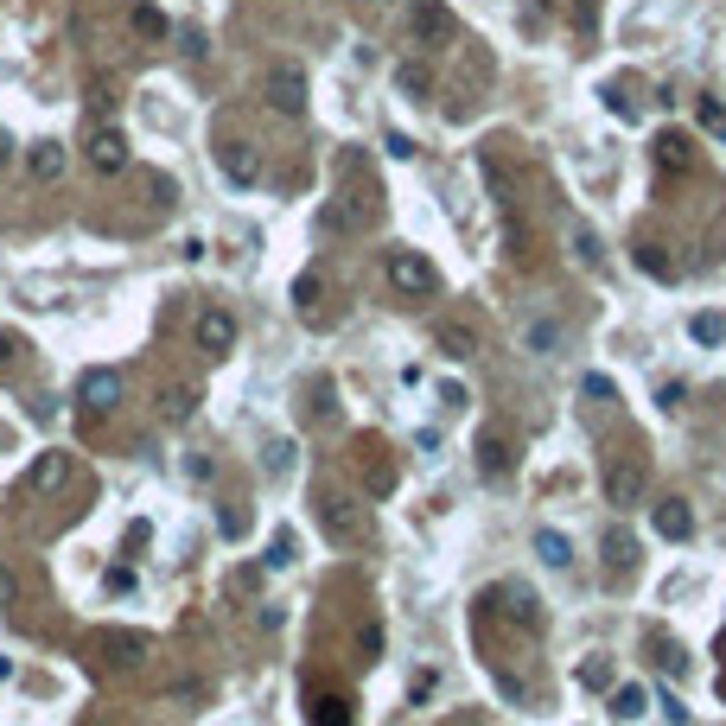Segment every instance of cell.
<instances>
[{
  "instance_id": "15",
  "label": "cell",
  "mask_w": 726,
  "mask_h": 726,
  "mask_svg": "<svg viewBox=\"0 0 726 726\" xmlns=\"http://www.w3.org/2000/svg\"><path fill=\"white\" fill-rule=\"evenodd\" d=\"M64 478H71V453H45V459L26 472V484H20V491H58Z\"/></svg>"
},
{
  "instance_id": "33",
  "label": "cell",
  "mask_w": 726,
  "mask_h": 726,
  "mask_svg": "<svg viewBox=\"0 0 726 726\" xmlns=\"http://www.w3.org/2000/svg\"><path fill=\"white\" fill-rule=\"evenodd\" d=\"M293 300H300V313H313V300H319V274H300V281H293Z\"/></svg>"
},
{
  "instance_id": "2",
  "label": "cell",
  "mask_w": 726,
  "mask_h": 726,
  "mask_svg": "<svg viewBox=\"0 0 726 726\" xmlns=\"http://www.w3.org/2000/svg\"><path fill=\"white\" fill-rule=\"evenodd\" d=\"M192 338H198V351H204V357H230V351H236V313H223V306H204L198 325H192Z\"/></svg>"
},
{
  "instance_id": "19",
  "label": "cell",
  "mask_w": 726,
  "mask_h": 726,
  "mask_svg": "<svg viewBox=\"0 0 726 726\" xmlns=\"http://www.w3.org/2000/svg\"><path fill=\"white\" fill-rule=\"evenodd\" d=\"M688 344L720 351V344H726V313H695V319H688Z\"/></svg>"
},
{
  "instance_id": "26",
  "label": "cell",
  "mask_w": 726,
  "mask_h": 726,
  "mask_svg": "<svg viewBox=\"0 0 726 726\" xmlns=\"http://www.w3.org/2000/svg\"><path fill=\"white\" fill-rule=\"evenodd\" d=\"M656 669H663L669 682H682V676H688V656H682V644H669V637H656Z\"/></svg>"
},
{
  "instance_id": "3",
  "label": "cell",
  "mask_w": 726,
  "mask_h": 726,
  "mask_svg": "<svg viewBox=\"0 0 726 726\" xmlns=\"http://www.w3.org/2000/svg\"><path fill=\"white\" fill-rule=\"evenodd\" d=\"M319 523H325V535H332V542H363V516H357V504L351 497H338V491H325L319 497Z\"/></svg>"
},
{
  "instance_id": "35",
  "label": "cell",
  "mask_w": 726,
  "mask_h": 726,
  "mask_svg": "<svg viewBox=\"0 0 726 726\" xmlns=\"http://www.w3.org/2000/svg\"><path fill=\"white\" fill-rule=\"evenodd\" d=\"M262 465H268V472H287V465H293V446L287 440H268V459Z\"/></svg>"
},
{
  "instance_id": "23",
  "label": "cell",
  "mask_w": 726,
  "mask_h": 726,
  "mask_svg": "<svg viewBox=\"0 0 726 726\" xmlns=\"http://www.w3.org/2000/svg\"><path fill=\"white\" fill-rule=\"evenodd\" d=\"M561 338H567V332H561V325H555V319H535V325H529V332H523V344H529V351H535V357H555V351H561Z\"/></svg>"
},
{
  "instance_id": "34",
  "label": "cell",
  "mask_w": 726,
  "mask_h": 726,
  "mask_svg": "<svg viewBox=\"0 0 726 726\" xmlns=\"http://www.w3.org/2000/svg\"><path fill=\"white\" fill-rule=\"evenodd\" d=\"M586 395H593V402H618V383H612V376H586Z\"/></svg>"
},
{
  "instance_id": "12",
  "label": "cell",
  "mask_w": 726,
  "mask_h": 726,
  "mask_svg": "<svg viewBox=\"0 0 726 726\" xmlns=\"http://www.w3.org/2000/svg\"><path fill=\"white\" fill-rule=\"evenodd\" d=\"M650 153H656V166H663V172H676V179H682V172H695V147H688V134H676V128H663V134H656Z\"/></svg>"
},
{
  "instance_id": "25",
  "label": "cell",
  "mask_w": 726,
  "mask_h": 726,
  "mask_svg": "<svg viewBox=\"0 0 726 726\" xmlns=\"http://www.w3.org/2000/svg\"><path fill=\"white\" fill-rule=\"evenodd\" d=\"M128 26L141 32V39H166V32H172V26H166V13H160V7H147V0L128 13Z\"/></svg>"
},
{
  "instance_id": "32",
  "label": "cell",
  "mask_w": 726,
  "mask_h": 726,
  "mask_svg": "<svg viewBox=\"0 0 726 726\" xmlns=\"http://www.w3.org/2000/svg\"><path fill=\"white\" fill-rule=\"evenodd\" d=\"M695 121H701V128H720V134H726V109H720L714 96H695Z\"/></svg>"
},
{
  "instance_id": "38",
  "label": "cell",
  "mask_w": 726,
  "mask_h": 726,
  "mask_svg": "<svg viewBox=\"0 0 726 726\" xmlns=\"http://www.w3.org/2000/svg\"><path fill=\"white\" fill-rule=\"evenodd\" d=\"M7 605H20V580H13V567H0V612Z\"/></svg>"
},
{
  "instance_id": "43",
  "label": "cell",
  "mask_w": 726,
  "mask_h": 726,
  "mask_svg": "<svg viewBox=\"0 0 726 726\" xmlns=\"http://www.w3.org/2000/svg\"><path fill=\"white\" fill-rule=\"evenodd\" d=\"M13 160V141H7V134H0V166H7Z\"/></svg>"
},
{
  "instance_id": "6",
  "label": "cell",
  "mask_w": 726,
  "mask_h": 726,
  "mask_svg": "<svg viewBox=\"0 0 726 726\" xmlns=\"http://www.w3.org/2000/svg\"><path fill=\"white\" fill-rule=\"evenodd\" d=\"M64 172H71V147H64V141H51V134H45V141H32V147H26V179L58 185Z\"/></svg>"
},
{
  "instance_id": "36",
  "label": "cell",
  "mask_w": 726,
  "mask_h": 726,
  "mask_svg": "<svg viewBox=\"0 0 726 726\" xmlns=\"http://www.w3.org/2000/svg\"><path fill=\"white\" fill-rule=\"evenodd\" d=\"M497 695H504V701H516V707H523V701H529V688H523V682H516V676H504V669H497Z\"/></svg>"
},
{
  "instance_id": "13",
  "label": "cell",
  "mask_w": 726,
  "mask_h": 726,
  "mask_svg": "<svg viewBox=\"0 0 726 726\" xmlns=\"http://www.w3.org/2000/svg\"><path fill=\"white\" fill-rule=\"evenodd\" d=\"M491 599H504V618H516L523 631H535V625H542V612H535V593H529L523 580H504Z\"/></svg>"
},
{
  "instance_id": "14",
  "label": "cell",
  "mask_w": 726,
  "mask_h": 726,
  "mask_svg": "<svg viewBox=\"0 0 726 726\" xmlns=\"http://www.w3.org/2000/svg\"><path fill=\"white\" fill-rule=\"evenodd\" d=\"M434 344H440V351L453 357V363L478 357V332H472V325H465V319H440V325H434Z\"/></svg>"
},
{
  "instance_id": "5",
  "label": "cell",
  "mask_w": 726,
  "mask_h": 726,
  "mask_svg": "<svg viewBox=\"0 0 726 726\" xmlns=\"http://www.w3.org/2000/svg\"><path fill=\"white\" fill-rule=\"evenodd\" d=\"M77 408H83V414H109V408H121V370H83Z\"/></svg>"
},
{
  "instance_id": "9",
  "label": "cell",
  "mask_w": 726,
  "mask_h": 726,
  "mask_svg": "<svg viewBox=\"0 0 726 726\" xmlns=\"http://www.w3.org/2000/svg\"><path fill=\"white\" fill-rule=\"evenodd\" d=\"M605 504H618V510L644 504V465H631V459L605 465Z\"/></svg>"
},
{
  "instance_id": "40",
  "label": "cell",
  "mask_w": 726,
  "mask_h": 726,
  "mask_svg": "<svg viewBox=\"0 0 726 726\" xmlns=\"http://www.w3.org/2000/svg\"><path fill=\"white\" fill-rule=\"evenodd\" d=\"M179 51L185 58H204V32H179Z\"/></svg>"
},
{
  "instance_id": "8",
  "label": "cell",
  "mask_w": 726,
  "mask_h": 726,
  "mask_svg": "<svg viewBox=\"0 0 726 726\" xmlns=\"http://www.w3.org/2000/svg\"><path fill=\"white\" fill-rule=\"evenodd\" d=\"M83 153H90V166H96V172H121V166H128V134L109 128V121H96L90 141H83Z\"/></svg>"
},
{
  "instance_id": "41",
  "label": "cell",
  "mask_w": 726,
  "mask_h": 726,
  "mask_svg": "<svg viewBox=\"0 0 726 726\" xmlns=\"http://www.w3.org/2000/svg\"><path fill=\"white\" fill-rule=\"evenodd\" d=\"M389 153H395V160H414V141H408V134H389V141H383Z\"/></svg>"
},
{
  "instance_id": "16",
  "label": "cell",
  "mask_w": 726,
  "mask_h": 726,
  "mask_svg": "<svg viewBox=\"0 0 726 726\" xmlns=\"http://www.w3.org/2000/svg\"><path fill=\"white\" fill-rule=\"evenodd\" d=\"M510 465H516V453H510L504 434H484V440H478V472H484V478H510Z\"/></svg>"
},
{
  "instance_id": "7",
  "label": "cell",
  "mask_w": 726,
  "mask_h": 726,
  "mask_svg": "<svg viewBox=\"0 0 726 726\" xmlns=\"http://www.w3.org/2000/svg\"><path fill=\"white\" fill-rule=\"evenodd\" d=\"M408 26L421 45H446L453 39V13H446V0H408Z\"/></svg>"
},
{
  "instance_id": "39",
  "label": "cell",
  "mask_w": 726,
  "mask_h": 726,
  "mask_svg": "<svg viewBox=\"0 0 726 726\" xmlns=\"http://www.w3.org/2000/svg\"><path fill=\"white\" fill-rule=\"evenodd\" d=\"M408 695H414V701H427V695H434V669H421V676L408 682Z\"/></svg>"
},
{
  "instance_id": "10",
  "label": "cell",
  "mask_w": 726,
  "mask_h": 726,
  "mask_svg": "<svg viewBox=\"0 0 726 726\" xmlns=\"http://www.w3.org/2000/svg\"><path fill=\"white\" fill-rule=\"evenodd\" d=\"M268 102L281 115H306V77L293 71V64H274L268 71Z\"/></svg>"
},
{
  "instance_id": "18",
  "label": "cell",
  "mask_w": 726,
  "mask_h": 726,
  "mask_svg": "<svg viewBox=\"0 0 726 726\" xmlns=\"http://www.w3.org/2000/svg\"><path fill=\"white\" fill-rule=\"evenodd\" d=\"M102 650H109L115 669H134V663L147 656V637H141V631H109V644H102Z\"/></svg>"
},
{
  "instance_id": "4",
  "label": "cell",
  "mask_w": 726,
  "mask_h": 726,
  "mask_svg": "<svg viewBox=\"0 0 726 726\" xmlns=\"http://www.w3.org/2000/svg\"><path fill=\"white\" fill-rule=\"evenodd\" d=\"M217 172L230 185H255L262 179V147L255 141H217Z\"/></svg>"
},
{
  "instance_id": "17",
  "label": "cell",
  "mask_w": 726,
  "mask_h": 726,
  "mask_svg": "<svg viewBox=\"0 0 726 726\" xmlns=\"http://www.w3.org/2000/svg\"><path fill=\"white\" fill-rule=\"evenodd\" d=\"M637 274H650V281H676V255L663 249V242H637Z\"/></svg>"
},
{
  "instance_id": "27",
  "label": "cell",
  "mask_w": 726,
  "mask_h": 726,
  "mask_svg": "<svg viewBox=\"0 0 726 726\" xmlns=\"http://www.w3.org/2000/svg\"><path fill=\"white\" fill-rule=\"evenodd\" d=\"M574 262L580 268H605V242L593 230H574Z\"/></svg>"
},
{
  "instance_id": "37",
  "label": "cell",
  "mask_w": 726,
  "mask_h": 726,
  "mask_svg": "<svg viewBox=\"0 0 726 726\" xmlns=\"http://www.w3.org/2000/svg\"><path fill=\"white\" fill-rule=\"evenodd\" d=\"M102 586H109V593H134V567H109Z\"/></svg>"
},
{
  "instance_id": "11",
  "label": "cell",
  "mask_w": 726,
  "mask_h": 726,
  "mask_svg": "<svg viewBox=\"0 0 726 726\" xmlns=\"http://www.w3.org/2000/svg\"><path fill=\"white\" fill-rule=\"evenodd\" d=\"M650 523H656L663 542H688V535H695V510H688L682 497H663V504L650 510Z\"/></svg>"
},
{
  "instance_id": "22",
  "label": "cell",
  "mask_w": 726,
  "mask_h": 726,
  "mask_svg": "<svg viewBox=\"0 0 726 726\" xmlns=\"http://www.w3.org/2000/svg\"><path fill=\"white\" fill-rule=\"evenodd\" d=\"M605 561H612L618 574H631L637 567V535L631 529H605Z\"/></svg>"
},
{
  "instance_id": "28",
  "label": "cell",
  "mask_w": 726,
  "mask_h": 726,
  "mask_svg": "<svg viewBox=\"0 0 726 726\" xmlns=\"http://www.w3.org/2000/svg\"><path fill=\"white\" fill-rule=\"evenodd\" d=\"M192 414H198V389H166V421H192Z\"/></svg>"
},
{
  "instance_id": "24",
  "label": "cell",
  "mask_w": 726,
  "mask_h": 726,
  "mask_svg": "<svg viewBox=\"0 0 726 726\" xmlns=\"http://www.w3.org/2000/svg\"><path fill=\"white\" fill-rule=\"evenodd\" d=\"M313 726H351V701L344 695H313Z\"/></svg>"
},
{
  "instance_id": "29",
  "label": "cell",
  "mask_w": 726,
  "mask_h": 726,
  "mask_svg": "<svg viewBox=\"0 0 726 726\" xmlns=\"http://www.w3.org/2000/svg\"><path fill=\"white\" fill-rule=\"evenodd\" d=\"M644 714V688H618L612 695V720H637Z\"/></svg>"
},
{
  "instance_id": "30",
  "label": "cell",
  "mask_w": 726,
  "mask_h": 726,
  "mask_svg": "<svg viewBox=\"0 0 726 726\" xmlns=\"http://www.w3.org/2000/svg\"><path fill=\"white\" fill-rule=\"evenodd\" d=\"M268 567H293V529H274V542H268Z\"/></svg>"
},
{
  "instance_id": "21",
  "label": "cell",
  "mask_w": 726,
  "mask_h": 726,
  "mask_svg": "<svg viewBox=\"0 0 726 726\" xmlns=\"http://www.w3.org/2000/svg\"><path fill=\"white\" fill-rule=\"evenodd\" d=\"M395 90L408 102H427L434 96V77H427V64H395Z\"/></svg>"
},
{
  "instance_id": "42",
  "label": "cell",
  "mask_w": 726,
  "mask_h": 726,
  "mask_svg": "<svg viewBox=\"0 0 726 726\" xmlns=\"http://www.w3.org/2000/svg\"><path fill=\"white\" fill-rule=\"evenodd\" d=\"M13 344H20V338H13V332H0V363H7V357H13Z\"/></svg>"
},
{
  "instance_id": "20",
  "label": "cell",
  "mask_w": 726,
  "mask_h": 726,
  "mask_svg": "<svg viewBox=\"0 0 726 726\" xmlns=\"http://www.w3.org/2000/svg\"><path fill=\"white\" fill-rule=\"evenodd\" d=\"M535 555L548 567H574V542H567L561 529H535Z\"/></svg>"
},
{
  "instance_id": "31",
  "label": "cell",
  "mask_w": 726,
  "mask_h": 726,
  "mask_svg": "<svg viewBox=\"0 0 726 726\" xmlns=\"http://www.w3.org/2000/svg\"><path fill=\"white\" fill-rule=\"evenodd\" d=\"M580 682L586 688H612V663H605V656H586V663H580Z\"/></svg>"
},
{
  "instance_id": "1",
  "label": "cell",
  "mask_w": 726,
  "mask_h": 726,
  "mask_svg": "<svg viewBox=\"0 0 726 726\" xmlns=\"http://www.w3.org/2000/svg\"><path fill=\"white\" fill-rule=\"evenodd\" d=\"M389 287L402 293V300H427V293L440 287V274L421 249H389Z\"/></svg>"
}]
</instances>
